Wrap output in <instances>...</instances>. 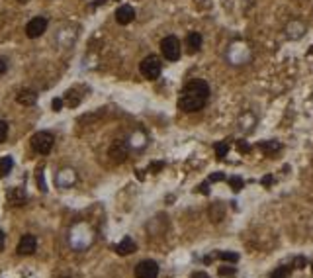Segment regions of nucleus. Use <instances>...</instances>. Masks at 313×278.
Segmentation results:
<instances>
[{
  "instance_id": "obj_1",
  "label": "nucleus",
  "mask_w": 313,
  "mask_h": 278,
  "mask_svg": "<svg viewBox=\"0 0 313 278\" xmlns=\"http://www.w3.org/2000/svg\"><path fill=\"white\" fill-rule=\"evenodd\" d=\"M210 100V85L206 80H190L184 89L180 90V98H178V108L186 114L192 112H200L202 108Z\"/></svg>"
},
{
  "instance_id": "obj_2",
  "label": "nucleus",
  "mask_w": 313,
  "mask_h": 278,
  "mask_svg": "<svg viewBox=\"0 0 313 278\" xmlns=\"http://www.w3.org/2000/svg\"><path fill=\"white\" fill-rule=\"evenodd\" d=\"M161 71H163V63H161V59H159L157 55H149V57H145V59L139 63V73L143 75V78H147V80L159 78V76H161Z\"/></svg>"
},
{
  "instance_id": "obj_3",
  "label": "nucleus",
  "mask_w": 313,
  "mask_h": 278,
  "mask_svg": "<svg viewBox=\"0 0 313 278\" xmlns=\"http://www.w3.org/2000/svg\"><path fill=\"white\" fill-rule=\"evenodd\" d=\"M55 145V137L51 135L49 131H38L34 137H32V149L39 155H47Z\"/></svg>"
},
{
  "instance_id": "obj_4",
  "label": "nucleus",
  "mask_w": 313,
  "mask_h": 278,
  "mask_svg": "<svg viewBox=\"0 0 313 278\" xmlns=\"http://www.w3.org/2000/svg\"><path fill=\"white\" fill-rule=\"evenodd\" d=\"M161 51H163V57L166 61H178L180 59V41L175 36H166L161 41Z\"/></svg>"
},
{
  "instance_id": "obj_5",
  "label": "nucleus",
  "mask_w": 313,
  "mask_h": 278,
  "mask_svg": "<svg viewBox=\"0 0 313 278\" xmlns=\"http://www.w3.org/2000/svg\"><path fill=\"white\" fill-rule=\"evenodd\" d=\"M45 32H47V18H43V16L32 18V20L27 22V25H25V36L30 39L41 38Z\"/></svg>"
},
{
  "instance_id": "obj_6",
  "label": "nucleus",
  "mask_w": 313,
  "mask_h": 278,
  "mask_svg": "<svg viewBox=\"0 0 313 278\" xmlns=\"http://www.w3.org/2000/svg\"><path fill=\"white\" fill-rule=\"evenodd\" d=\"M127 153H129V147H127V141L124 139H118V141H113L112 145H110V159H112L113 163H124L125 159H127Z\"/></svg>"
},
{
  "instance_id": "obj_7",
  "label": "nucleus",
  "mask_w": 313,
  "mask_h": 278,
  "mask_svg": "<svg viewBox=\"0 0 313 278\" xmlns=\"http://www.w3.org/2000/svg\"><path fill=\"white\" fill-rule=\"evenodd\" d=\"M159 276V265L155 261H141L135 266V278H157Z\"/></svg>"
},
{
  "instance_id": "obj_8",
  "label": "nucleus",
  "mask_w": 313,
  "mask_h": 278,
  "mask_svg": "<svg viewBox=\"0 0 313 278\" xmlns=\"http://www.w3.org/2000/svg\"><path fill=\"white\" fill-rule=\"evenodd\" d=\"M36 249H38V241L34 235H30V233H25L22 235V239L18 243V255H22V257H27V255H34L36 253Z\"/></svg>"
},
{
  "instance_id": "obj_9",
  "label": "nucleus",
  "mask_w": 313,
  "mask_h": 278,
  "mask_svg": "<svg viewBox=\"0 0 313 278\" xmlns=\"http://www.w3.org/2000/svg\"><path fill=\"white\" fill-rule=\"evenodd\" d=\"M135 20V10H133V6H129V4H122L118 10H116V22L120 25H127L131 24Z\"/></svg>"
},
{
  "instance_id": "obj_10",
  "label": "nucleus",
  "mask_w": 313,
  "mask_h": 278,
  "mask_svg": "<svg viewBox=\"0 0 313 278\" xmlns=\"http://www.w3.org/2000/svg\"><path fill=\"white\" fill-rule=\"evenodd\" d=\"M202 43H204V39H202L200 32H190L186 36V51L190 55L198 53L202 49Z\"/></svg>"
},
{
  "instance_id": "obj_11",
  "label": "nucleus",
  "mask_w": 313,
  "mask_h": 278,
  "mask_svg": "<svg viewBox=\"0 0 313 278\" xmlns=\"http://www.w3.org/2000/svg\"><path fill=\"white\" fill-rule=\"evenodd\" d=\"M16 100H18V104H22V106H34L38 102V92L32 89H24L18 92Z\"/></svg>"
},
{
  "instance_id": "obj_12",
  "label": "nucleus",
  "mask_w": 313,
  "mask_h": 278,
  "mask_svg": "<svg viewBox=\"0 0 313 278\" xmlns=\"http://www.w3.org/2000/svg\"><path fill=\"white\" fill-rule=\"evenodd\" d=\"M6 198H8L10 206H22V204H25V192L24 188L16 186V188H10L6 192Z\"/></svg>"
},
{
  "instance_id": "obj_13",
  "label": "nucleus",
  "mask_w": 313,
  "mask_h": 278,
  "mask_svg": "<svg viewBox=\"0 0 313 278\" xmlns=\"http://www.w3.org/2000/svg\"><path fill=\"white\" fill-rule=\"evenodd\" d=\"M135 249H137V245H135V241L131 239V237H124V239L116 245V253L122 255V257H125V255H131Z\"/></svg>"
},
{
  "instance_id": "obj_14",
  "label": "nucleus",
  "mask_w": 313,
  "mask_h": 278,
  "mask_svg": "<svg viewBox=\"0 0 313 278\" xmlns=\"http://www.w3.org/2000/svg\"><path fill=\"white\" fill-rule=\"evenodd\" d=\"M12 166H14V161H12V157H2L0 159V178H4V177H8L10 175V171H12Z\"/></svg>"
},
{
  "instance_id": "obj_15",
  "label": "nucleus",
  "mask_w": 313,
  "mask_h": 278,
  "mask_svg": "<svg viewBox=\"0 0 313 278\" xmlns=\"http://www.w3.org/2000/svg\"><path fill=\"white\" fill-rule=\"evenodd\" d=\"M259 147H261V151H264L266 155H274V153L280 151V143H278V141H266V143H261Z\"/></svg>"
},
{
  "instance_id": "obj_16",
  "label": "nucleus",
  "mask_w": 313,
  "mask_h": 278,
  "mask_svg": "<svg viewBox=\"0 0 313 278\" xmlns=\"http://www.w3.org/2000/svg\"><path fill=\"white\" fill-rule=\"evenodd\" d=\"M227 151H229V143H227V141H221V143L215 145V155H217V159H225Z\"/></svg>"
},
{
  "instance_id": "obj_17",
  "label": "nucleus",
  "mask_w": 313,
  "mask_h": 278,
  "mask_svg": "<svg viewBox=\"0 0 313 278\" xmlns=\"http://www.w3.org/2000/svg\"><path fill=\"white\" fill-rule=\"evenodd\" d=\"M290 274V266H278L274 272L270 274V278H288Z\"/></svg>"
},
{
  "instance_id": "obj_18",
  "label": "nucleus",
  "mask_w": 313,
  "mask_h": 278,
  "mask_svg": "<svg viewBox=\"0 0 313 278\" xmlns=\"http://www.w3.org/2000/svg\"><path fill=\"white\" fill-rule=\"evenodd\" d=\"M217 259H221V261H229V263H237L239 255L237 253H227V251H221V253H217Z\"/></svg>"
},
{
  "instance_id": "obj_19",
  "label": "nucleus",
  "mask_w": 313,
  "mask_h": 278,
  "mask_svg": "<svg viewBox=\"0 0 313 278\" xmlns=\"http://www.w3.org/2000/svg\"><path fill=\"white\" fill-rule=\"evenodd\" d=\"M229 184H231V188L235 190V192H239V190L243 188L245 182H243V178L241 177H233V178H229Z\"/></svg>"
},
{
  "instance_id": "obj_20",
  "label": "nucleus",
  "mask_w": 313,
  "mask_h": 278,
  "mask_svg": "<svg viewBox=\"0 0 313 278\" xmlns=\"http://www.w3.org/2000/svg\"><path fill=\"white\" fill-rule=\"evenodd\" d=\"M235 274H237L235 266H221L219 268V276H235Z\"/></svg>"
},
{
  "instance_id": "obj_21",
  "label": "nucleus",
  "mask_w": 313,
  "mask_h": 278,
  "mask_svg": "<svg viewBox=\"0 0 313 278\" xmlns=\"http://www.w3.org/2000/svg\"><path fill=\"white\" fill-rule=\"evenodd\" d=\"M6 135H8V124L4 120H0V143L6 141Z\"/></svg>"
},
{
  "instance_id": "obj_22",
  "label": "nucleus",
  "mask_w": 313,
  "mask_h": 278,
  "mask_svg": "<svg viewBox=\"0 0 313 278\" xmlns=\"http://www.w3.org/2000/svg\"><path fill=\"white\" fill-rule=\"evenodd\" d=\"M217 180H225V175L223 173H215V175L210 177V182H217Z\"/></svg>"
},
{
  "instance_id": "obj_23",
  "label": "nucleus",
  "mask_w": 313,
  "mask_h": 278,
  "mask_svg": "<svg viewBox=\"0 0 313 278\" xmlns=\"http://www.w3.org/2000/svg\"><path fill=\"white\" fill-rule=\"evenodd\" d=\"M6 69H8V61H6L4 57H0V75H4Z\"/></svg>"
},
{
  "instance_id": "obj_24",
  "label": "nucleus",
  "mask_w": 313,
  "mask_h": 278,
  "mask_svg": "<svg viewBox=\"0 0 313 278\" xmlns=\"http://www.w3.org/2000/svg\"><path fill=\"white\" fill-rule=\"evenodd\" d=\"M61 108H63V100L61 98H55V100H53V110H55V112H61Z\"/></svg>"
},
{
  "instance_id": "obj_25",
  "label": "nucleus",
  "mask_w": 313,
  "mask_h": 278,
  "mask_svg": "<svg viewBox=\"0 0 313 278\" xmlns=\"http://www.w3.org/2000/svg\"><path fill=\"white\" fill-rule=\"evenodd\" d=\"M294 265H296V268H303V265H305V259H303V257H298V259L294 261Z\"/></svg>"
},
{
  "instance_id": "obj_26",
  "label": "nucleus",
  "mask_w": 313,
  "mask_h": 278,
  "mask_svg": "<svg viewBox=\"0 0 313 278\" xmlns=\"http://www.w3.org/2000/svg\"><path fill=\"white\" fill-rule=\"evenodd\" d=\"M163 166H164V163H153L149 166V171H153V173H155V171H161Z\"/></svg>"
},
{
  "instance_id": "obj_27",
  "label": "nucleus",
  "mask_w": 313,
  "mask_h": 278,
  "mask_svg": "<svg viewBox=\"0 0 313 278\" xmlns=\"http://www.w3.org/2000/svg\"><path fill=\"white\" fill-rule=\"evenodd\" d=\"M272 182H274V178H272V177H264V178H263V184H264V186H270Z\"/></svg>"
},
{
  "instance_id": "obj_28",
  "label": "nucleus",
  "mask_w": 313,
  "mask_h": 278,
  "mask_svg": "<svg viewBox=\"0 0 313 278\" xmlns=\"http://www.w3.org/2000/svg\"><path fill=\"white\" fill-rule=\"evenodd\" d=\"M192 278H210V276H208L206 272H194V274H192Z\"/></svg>"
},
{
  "instance_id": "obj_29",
  "label": "nucleus",
  "mask_w": 313,
  "mask_h": 278,
  "mask_svg": "<svg viewBox=\"0 0 313 278\" xmlns=\"http://www.w3.org/2000/svg\"><path fill=\"white\" fill-rule=\"evenodd\" d=\"M4 249V231L0 229V251Z\"/></svg>"
},
{
  "instance_id": "obj_30",
  "label": "nucleus",
  "mask_w": 313,
  "mask_h": 278,
  "mask_svg": "<svg viewBox=\"0 0 313 278\" xmlns=\"http://www.w3.org/2000/svg\"><path fill=\"white\" fill-rule=\"evenodd\" d=\"M200 192H202V194H208V184H202Z\"/></svg>"
},
{
  "instance_id": "obj_31",
  "label": "nucleus",
  "mask_w": 313,
  "mask_h": 278,
  "mask_svg": "<svg viewBox=\"0 0 313 278\" xmlns=\"http://www.w3.org/2000/svg\"><path fill=\"white\" fill-rule=\"evenodd\" d=\"M18 2H20V4H25V2H30V0H18Z\"/></svg>"
},
{
  "instance_id": "obj_32",
  "label": "nucleus",
  "mask_w": 313,
  "mask_h": 278,
  "mask_svg": "<svg viewBox=\"0 0 313 278\" xmlns=\"http://www.w3.org/2000/svg\"><path fill=\"white\" fill-rule=\"evenodd\" d=\"M309 53H311V55H313V45H311V49H309Z\"/></svg>"
},
{
  "instance_id": "obj_33",
  "label": "nucleus",
  "mask_w": 313,
  "mask_h": 278,
  "mask_svg": "<svg viewBox=\"0 0 313 278\" xmlns=\"http://www.w3.org/2000/svg\"><path fill=\"white\" fill-rule=\"evenodd\" d=\"M311 272H313V265H311Z\"/></svg>"
},
{
  "instance_id": "obj_34",
  "label": "nucleus",
  "mask_w": 313,
  "mask_h": 278,
  "mask_svg": "<svg viewBox=\"0 0 313 278\" xmlns=\"http://www.w3.org/2000/svg\"><path fill=\"white\" fill-rule=\"evenodd\" d=\"M63 278H69V276H63Z\"/></svg>"
}]
</instances>
